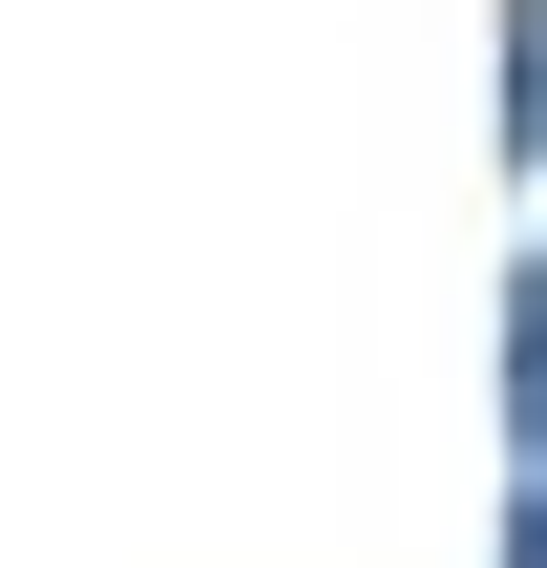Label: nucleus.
Listing matches in <instances>:
<instances>
[{"instance_id": "f257e3e1", "label": "nucleus", "mask_w": 547, "mask_h": 568, "mask_svg": "<svg viewBox=\"0 0 547 568\" xmlns=\"http://www.w3.org/2000/svg\"><path fill=\"white\" fill-rule=\"evenodd\" d=\"M527 316H547V295H527Z\"/></svg>"}]
</instances>
